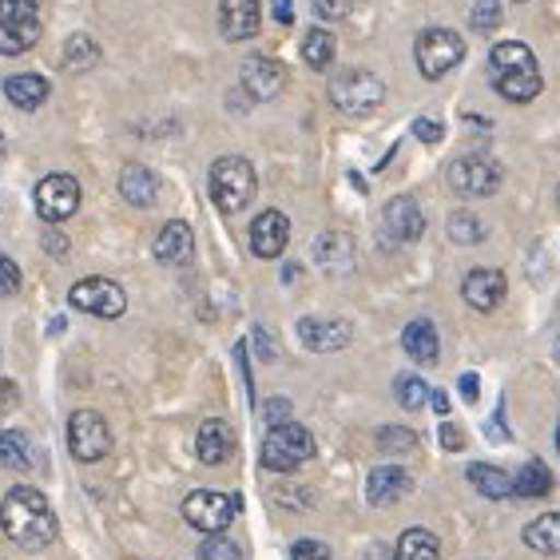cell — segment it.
<instances>
[{"instance_id": "obj_1", "label": "cell", "mask_w": 560, "mask_h": 560, "mask_svg": "<svg viewBox=\"0 0 560 560\" xmlns=\"http://www.w3.org/2000/svg\"><path fill=\"white\" fill-rule=\"evenodd\" d=\"M0 528L16 549L40 552L60 537V521H56L48 497L33 486H16L0 501Z\"/></svg>"}, {"instance_id": "obj_2", "label": "cell", "mask_w": 560, "mask_h": 560, "mask_svg": "<svg viewBox=\"0 0 560 560\" xmlns=\"http://www.w3.org/2000/svg\"><path fill=\"white\" fill-rule=\"evenodd\" d=\"M489 80H493V88L509 104H528V100H537L540 88H545L537 56L521 40L493 44V52H489Z\"/></svg>"}, {"instance_id": "obj_3", "label": "cell", "mask_w": 560, "mask_h": 560, "mask_svg": "<svg viewBox=\"0 0 560 560\" xmlns=\"http://www.w3.org/2000/svg\"><path fill=\"white\" fill-rule=\"evenodd\" d=\"M207 187H211V203H215L223 215H238V211L255 199L259 179H255V167H250L243 155H223V160L211 163Z\"/></svg>"}, {"instance_id": "obj_4", "label": "cell", "mask_w": 560, "mask_h": 560, "mask_svg": "<svg viewBox=\"0 0 560 560\" xmlns=\"http://www.w3.org/2000/svg\"><path fill=\"white\" fill-rule=\"evenodd\" d=\"M262 469L270 474H294L299 465H306L314 457V438L306 425L299 421H282V425H270V433L262 438Z\"/></svg>"}, {"instance_id": "obj_5", "label": "cell", "mask_w": 560, "mask_h": 560, "mask_svg": "<svg viewBox=\"0 0 560 560\" xmlns=\"http://www.w3.org/2000/svg\"><path fill=\"white\" fill-rule=\"evenodd\" d=\"M382 100H386V84L366 68H346L330 80V104L342 116H370L382 108Z\"/></svg>"}, {"instance_id": "obj_6", "label": "cell", "mask_w": 560, "mask_h": 560, "mask_svg": "<svg viewBox=\"0 0 560 560\" xmlns=\"http://www.w3.org/2000/svg\"><path fill=\"white\" fill-rule=\"evenodd\" d=\"M413 56H418V72L425 80H442L465 60V40L453 28H425L413 40Z\"/></svg>"}, {"instance_id": "obj_7", "label": "cell", "mask_w": 560, "mask_h": 560, "mask_svg": "<svg viewBox=\"0 0 560 560\" xmlns=\"http://www.w3.org/2000/svg\"><path fill=\"white\" fill-rule=\"evenodd\" d=\"M68 450H72L75 462H100V457H108L112 450V430L104 413L96 410H75L72 421H68Z\"/></svg>"}, {"instance_id": "obj_8", "label": "cell", "mask_w": 560, "mask_h": 560, "mask_svg": "<svg viewBox=\"0 0 560 560\" xmlns=\"http://www.w3.org/2000/svg\"><path fill=\"white\" fill-rule=\"evenodd\" d=\"M238 497L231 493H211V489H199V493H191L184 501V517L191 528H199V533H223L231 521L238 517Z\"/></svg>"}, {"instance_id": "obj_9", "label": "cell", "mask_w": 560, "mask_h": 560, "mask_svg": "<svg viewBox=\"0 0 560 560\" xmlns=\"http://www.w3.org/2000/svg\"><path fill=\"white\" fill-rule=\"evenodd\" d=\"M68 302H72L75 311L84 314H96V318H119V314L128 311V294H124V287L112 279H80L68 291Z\"/></svg>"}, {"instance_id": "obj_10", "label": "cell", "mask_w": 560, "mask_h": 560, "mask_svg": "<svg viewBox=\"0 0 560 560\" xmlns=\"http://www.w3.org/2000/svg\"><path fill=\"white\" fill-rule=\"evenodd\" d=\"M450 187L465 199H486L501 187V167L489 155H462L450 163Z\"/></svg>"}, {"instance_id": "obj_11", "label": "cell", "mask_w": 560, "mask_h": 560, "mask_svg": "<svg viewBox=\"0 0 560 560\" xmlns=\"http://www.w3.org/2000/svg\"><path fill=\"white\" fill-rule=\"evenodd\" d=\"M80 207V184L75 175H44L40 187H36V211H40L44 223H65V219L75 215Z\"/></svg>"}, {"instance_id": "obj_12", "label": "cell", "mask_w": 560, "mask_h": 560, "mask_svg": "<svg viewBox=\"0 0 560 560\" xmlns=\"http://www.w3.org/2000/svg\"><path fill=\"white\" fill-rule=\"evenodd\" d=\"M382 231H386L389 243H418L421 231H425V215L410 195H398L382 207Z\"/></svg>"}, {"instance_id": "obj_13", "label": "cell", "mask_w": 560, "mask_h": 560, "mask_svg": "<svg viewBox=\"0 0 560 560\" xmlns=\"http://www.w3.org/2000/svg\"><path fill=\"white\" fill-rule=\"evenodd\" d=\"M238 80H243V92H247V96L275 100L282 88H287V68H282L275 56H250V60H243Z\"/></svg>"}, {"instance_id": "obj_14", "label": "cell", "mask_w": 560, "mask_h": 560, "mask_svg": "<svg viewBox=\"0 0 560 560\" xmlns=\"http://www.w3.org/2000/svg\"><path fill=\"white\" fill-rule=\"evenodd\" d=\"M299 338L306 350H314V354H335V350H346V346H350L354 326L342 323V318H302Z\"/></svg>"}, {"instance_id": "obj_15", "label": "cell", "mask_w": 560, "mask_h": 560, "mask_svg": "<svg viewBox=\"0 0 560 560\" xmlns=\"http://www.w3.org/2000/svg\"><path fill=\"white\" fill-rule=\"evenodd\" d=\"M291 243V219L282 215V211H262L255 223H250V250L259 255V259H279L282 250Z\"/></svg>"}, {"instance_id": "obj_16", "label": "cell", "mask_w": 560, "mask_h": 560, "mask_svg": "<svg viewBox=\"0 0 560 560\" xmlns=\"http://www.w3.org/2000/svg\"><path fill=\"white\" fill-rule=\"evenodd\" d=\"M505 291H509L505 275H501V270H493V267L469 270V275H465V282H462L465 302H469L474 311H481V314L497 311V306L505 302Z\"/></svg>"}, {"instance_id": "obj_17", "label": "cell", "mask_w": 560, "mask_h": 560, "mask_svg": "<svg viewBox=\"0 0 560 560\" xmlns=\"http://www.w3.org/2000/svg\"><path fill=\"white\" fill-rule=\"evenodd\" d=\"M262 24V0H223L219 4V33L226 40H250Z\"/></svg>"}, {"instance_id": "obj_18", "label": "cell", "mask_w": 560, "mask_h": 560, "mask_svg": "<svg viewBox=\"0 0 560 560\" xmlns=\"http://www.w3.org/2000/svg\"><path fill=\"white\" fill-rule=\"evenodd\" d=\"M314 262H318V270L330 275V279L350 275V270H354V243H350V235L326 231V235L314 238Z\"/></svg>"}, {"instance_id": "obj_19", "label": "cell", "mask_w": 560, "mask_h": 560, "mask_svg": "<svg viewBox=\"0 0 560 560\" xmlns=\"http://www.w3.org/2000/svg\"><path fill=\"white\" fill-rule=\"evenodd\" d=\"M195 453L203 465H223L235 453V430L223 418H207L195 433Z\"/></svg>"}, {"instance_id": "obj_20", "label": "cell", "mask_w": 560, "mask_h": 560, "mask_svg": "<svg viewBox=\"0 0 560 560\" xmlns=\"http://www.w3.org/2000/svg\"><path fill=\"white\" fill-rule=\"evenodd\" d=\"M410 474L401 469V465H377L374 474L366 477V501L377 509L394 505V501H401V497L410 493Z\"/></svg>"}, {"instance_id": "obj_21", "label": "cell", "mask_w": 560, "mask_h": 560, "mask_svg": "<svg viewBox=\"0 0 560 560\" xmlns=\"http://www.w3.org/2000/svg\"><path fill=\"white\" fill-rule=\"evenodd\" d=\"M191 250H195V235H191V226H187L184 219H172V223L155 235V259L167 262V267H179V262H187V259H191Z\"/></svg>"}, {"instance_id": "obj_22", "label": "cell", "mask_w": 560, "mask_h": 560, "mask_svg": "<svg viewBox=\"0 0 560 560\" xmlns=\"http://www.w3.org/2000/svg\"><path fill=\"white\" fill-rule=\"evenodd\" d=\"M4 96H9L12 108L21 112H36L48 100V80L36 72H16L4 80Z\"/></svg>"}, {"instance_id": "obj_23", "label": "cell", "mask_w": 560, "mask_h": 560, "mask_svg": "<svg viewBox=\"0 0 560 560\" xmlns=\"http://www.w3.org/2000/svg\"><path fill=\"white\" fill-rule=\"evenodd\" d=\"M119 195H124L131 207H151L155 195H160V179H155V172H148L143 163H128V167L119 172Z\"/></svg>"}, {"instance_id": "obj_24", "label": "cell", "mask_w": 560, "mask_h": 560, "mask_svg": "<svg viewBox=\"0 0 560 560\" xmlns=\"http://www.w3.org/2000/svg\"><path fill=\"white\" fill-rule=\"evenodd\" d=\"M401 346H406V354L413 358V362H421V366H433L438 362V330H433V323L430 318H413L406 330H401Z\"/></svg>"}, {"instance_id": "obj_25", "label": "cell", "mask_w": 560, "mask_h": 560, "mask_svg": "<svg viewBox=\"0 0 560 560\" xmlns=\"http://www.w3.org/2000/svg\"><path fill=\"white\" fill-rule=\"evenodd\" d=\"M525 545L540 557H560V509L525 525Z\"/></svg>"}, {"instance_id": "obj_26", "label": "cell", "mask_w": 560, "mask_h": 560, "mask_svg": "<svg viewBox=\"0 0 560 560\" xmlns=\"http://www.w3.org/2000/svg\"><path fill=\"white\" fill-rule=\"evenodd\" d=\"M465 477H469L477 493L489 497V501H505V497H513V477H509L505 469H497V465L477 462L465 469Z\"/></svg>"}, {"instance_id": "obj_27", "label": "cell", "mask_w": 560, "mask_h": 560, "mask_svg": "<svg viewBox=\"0 0 560 560\" xmlns=\"http://www.w3.org/2000/svg\"><path fill=\"white\" fill-rule=\"evenodd\" d=\"M442 557V540L433 537L430 528H406L398 537L394 560H438Z\"/></svg>"}, {"instance_id": "obj_28", "label": "cell", "mask_w": 560, "mask_h": 560, "mask_svg": "<svg viewBox=\"0 0 560 560\" xmlns=\"http://www.w3.org/2000/svg\"><path fill=\"white\" fill-rule=\"evenodd\" d=\"M335 56H338L335 33H326V28H311V33L302 36V60H306V68L326 72V68L335 65Z\"/></svg>"}, {"instance_id": "obj_29", "label": "cell", "mask_w": 560, "mask_h": 560, "mask_svg": "<svg viewBox=\"0 0 560 560\" xmlns=\"http://www.w3.org/2000/svg\"><path fill=\"white\" fill-rule=\"evenodd\" d=\"M96 60H100V44L92 40L88 33H72L68 36V44H65V72H88V68H96Z\"/></svg>"}, {"instance_id": "obj_30", "label": "cell", "mask_w": 560, "mask_h": 560, "mask_svg": "<svg viewBox=\"0 0 560 560\" xmlns=\"http://www.w3.org/2000/svg\"><path fill=\"white\" fill-rule=\"evenodd\" d=\"M0 465L4 469H33V442L21 430H0Z\"/></svg>"}, {"instance_id": "obj_31", "label": "cell", "mask_w": 560, "mask_h": 560, "mask_svg": "<svg viewBox=\"0 0 560 560\" xmlns=\"http://www.w3.org/2000/svg\"><path fill=\"white\" fill-rule=\"evenodd\" d=\"M40 40V21L0 24V56H21Z\"/></svg>"}, {"instance_id": "obj_32", "label": "cell", "mask_w": 560, "mask_h": 560, "mask_svg": "<svg viewBox=\"0 0 560 560\" xmlns=\"http://www.w3.org/2000/svg\"><path fill=\"white\" fill-rule=\"evenodd\" d=\"M549 493H552V474L545 462H528L513 477V497H549Z\"/></svg>"}, {"instance_id": "obj_33", "label": "cell", "mask_w": 560, "mask_h": 560, "mask_svg": "<svg viewBox=\"0 0 560 560\" xmlns=\"http://www.w3.org/2000/svg\"><path fill=\"white\" fill-rule=\"evenodd\" d=\"M394 398H398L401 410H421L430 401V386L418 374H398L394 377Z\"/></svg>"}, {"instance_id": "obj_34", "label": "cell", "mask_w": 560, "mask_h": 560, "mask_svg": "<svg viewBox=\"0 0 560 560\" xmlns=\"http://www.w3.org/2000/svg\"><path fill=\"white\" fill-rule=\"evenodd\" d=\"M450 238L453 243H462V247H474L486 238V223L474 215V211H453L450 215Z\"/></svg>"}, {"instance_id": "obj_35", "label": "cell", "mask_w": 560, "mask_h": 560, "mask_svg": "<svg viewBox=\"0 0 560 560\" xmlns=\"http://www.w3.org/2000/svg\"><path fill=\"white\" fill-rule=\"evenodd\" d=\"M377 450L382 453H413L418 450V433L401 430V425H386V430H377Z\"/></svg>"}, {"instance_id": "obj_36", "label": "cell", "mask_w": 560, "mask_h": 560, "mask_svg": "<svg viewBox=\"0 0 560 560\" xmlns=\"http://www.w3.org/2000/svg\"><path fill=\"white\" fill-rule=\"evenodd\" d=\"M40 21V0H0V24Z\"/></svg>"}, {"instance_id": "obj_37", "label": "cell", "mask_w": 560, "mask_h": 560, "mask_svg": "<svg viewBox=\"0 0 560 560\" xmlns=\"http://www.w3.org/2000/svg\"><path fill=\"white\" fill-rule=\"evenodd\" d=\"M238 545L223 533H207V540L199 545V560H238Z\"/></svg>"}, {"instance_id": "obj_38", "label": "cell", "mask_w": 560, "mask_h": 560, "mask_svg": "<svg viewBox=\"0 0 560 560\" xmlns=\"http://www.w3.org/2000/svg\"><path fill=\"white\" fill-rule=\"evenodd\" d=\"M469 24H474L477 33H493L497 24H501V0H474Z\"/></svg>"}, {"instance_id": "obj_39", "label": "cell", "mask_w": 560, "mask_h": 560, "mask_svg": "<svg viewBox=\"0 0 560 560\" xmlns=\"http://www.w3.org/2000/svg\"><path fill=\"white\" fill-rule=\"evenodd\" d=\"M21 267L9 255H0V299H12V294L21 291Z\"/></svg>"}, {"instance_id": "obj_40", "label": "cell", "mask_w": 560, "mask_h": 560, "mask_svg": "<svg viewBox=\"0 0 560 560\" xmlns=\"http://www.w3.org/2000/svg\"><path fill=\"white\" fill-rule=\"evenodd\" d=\"M291 560H330V549L323 540H294Z\"/></svg>"}, {"instance_id": "obj_41", "label": "cell", "mask_w": 560, "mask_h": 560, "mask_svg": "<svg viewBox=\"0 0 560 560\" xmlns=\"http://www.w3.org/2000/svg\"><path fill=\"white\" fill-rule=\"evenodd\" d=\"M413 136H418L421 143H442L445 128H442V124H438V119L421 116V119H413Z\"/></svg>"}, {"instance_id": "obj_42", "label": "cell", "mask_w": 560, "mask_h": 560, "mask_svg": "<svg viewBox=\"0 0 560 560\" xmlns=\"http://www.w3.org/2000/svg\"><path fill=\"white\" fill-rule=\"evenodd\" d=\"M314 12L323 21H342L346 12H350V0H314Z\"/></svg>"}, {"instance_id": "obj_43", "label": "cell", "mask_w": 560, "mask_h": 560, "mask_svg": "<svg viewBox=\"0 0 560 560\" xmlns=\"http://www.w3.org/2000/svg\"><path fill=\"white\" fill-rule=\"evenodd\" d=\"M262 418H267L270 425H282V421H291V401H287V398H270L267 406H262Z\"/></svg>"}, {"instance_id": "obj_44", "label": "cell", "mask_w": 560, "mask_h": 560, "mask_svg": "<svg viewBox=\"0 0 560 560\" xmlns=\"http://www.w3.org/2000/svg\"><path fill=\"white\" fill-rule=\"evenodd\" d=\"M44 250H48L52 259H65V255H68V235H65V231H44Z\"/></svg>"}, {"instance_id": "obj_45", "label": "cell", "mask_w": 560, "mask_h": 560, "mask_svg": "<svg viewBox=\"0 0 560 560\" xmlns=\"http://www.w3.org/2000/svg\"><path fill=\"white\" fill-rule=\"evenodd\" d=\"M442 445H445V450H450V453H457V450H462V445H465V433L457 430L453 421H442Z\"/></svg>"}, {"instance_id": "obj_46", "label": "cell", "mask_w": 560, "mask_h": 560, "mask_svg": "<svg viewBox=\"0 0 560 560\" xmlns=\"http://www.w3.org/2000/svg\"><path fill=\"white\" fill-rule=\"evenodd\" d=\"M16 406V382L12 377H0V413H9Z\"/></svg>"}, {"instance_id": "obj_47", "label": "cell", "mask_w": 560, "mask_h": 560, "mask_svg": "<svg viewBox=\"0 0 560 560\" xmlns=\"http://www.w3.org/2000/svg\"><path fill=\"white\" fill-rule=\"evenodd\" d=\"M457 386H462L465 401H477V394H481V382H477V374H462V382H457Z\"/></svg>"}, {"instance_id": "obj_48", "label": "cell", "mask_w": 560, "mask_h": 560, "mask_svg": "<svg viewBox=\"0 0 560 560\" xmlns=\"http://www.w3.org/2000/svg\"><path fill=\"white\" fill-rule=\"evenodd\" d=\"M255 346H259V358H262V362H275V346H270L267 330H255Z\"/></svg>"}, {"instance_id": "obj_49", "label": "cell", "mask_w": 560, "mask_h": 560, "mask_svg": "<svg viewBox=\"0 0 560 560\" xmlns=\"http://www.w3.org/2000/svg\"><path fill=\"white\" fill-rule=\"evenodd\" d=\"M275 21L294 24V4H291V0H275Z\"/></svg>"}, {"instance_id": "obj_50", "label": "cell", "mask_w": 560, "mask_h": 560, "mask_svg": "<svg viewBox=\"0 0 560 560\" xmlns=\"http://www.w3.org/2000/svg\"><path fill=\"white\" fill-rule=\"evenodd\" d=\"M430 401H433V410L442 413V418H445V413H450V394H445V389H433Z\"/></svg>"}, {"instance_id": "obj_51", "label": "cell", "mask_w": 560, "mask_h": 560, "mask_svg": "<svg viewBox=\"0 0 560 560\" xmlns=\"http://www.w3.org/2000/svg\"><path fill=\"white\" fill-rule=\"evenodd\" d=\"M4 148H9V143H4V136H0V155H4Z\"/></svg>"}, {"instance_id": "obj_52", "label": "cell", "mask_w": 560, "mask_h": 560, "mask_svg": "<svg viewBox=\"0 0 560 560\" xmlns=\"http://www.w3.org/2000/svg\"><path fill=\"white\" fill-rule=\"evenodd\" d=\"M557 362H560V335H557Z\"/></svg>"}, {"instance_id": "obj_53", "label": "cell", "mask_w": 560, "mask_h": 560, "mask_svg": "<svg viewBox=\"0 0 560 560\" xmlns=\"http://www.w3.org/2000/svg\"><path fill=\"white\" fill-rule=\"evenodd\" d=\"M557 450H560V425H557Z\"/></svg>"}, {"instance_id": "obj_54", "label": "cell", "mask_w": 560, "mask_h": 560, "mask_svg": "<svg viewBox=\"0 0 560 560\" xmlns=\"http://www.w3.org/2000/svg\"><path fill=\"white\" fill-rule=\"evenodd\" d=\"M517 4H521V0H517Z\"/></svg>"}]
</instances>
